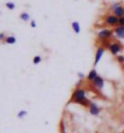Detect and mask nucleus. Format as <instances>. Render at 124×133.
<instances>
[{
    "label": "nucleus",
    "mask_w": 124,
    "mask_h": 133,
    "mask_svg": "<svg viewBox=\"0 0 124 133\" xmlns=\"http://www.w3.org/2000/svg\"><path fill=\"white\" fill-rule=\"evenodd\" d=\"M71 102L77 103V104H81L83 107H89V104H90V102L86 97V90L78 88V87L74 91L72 97H71Z\"/></svg>",
    "instance_id": "nucleus-1"
},
{
    "label": "nucleus",
    "mask_w": 124,
    "mask_h": 133,
    "mask_svg": "<svg viewBox=\"0 0 124 133\" xmlns=\"http://www.w3.org/2000/svg\"><path fill=\"white\" fill-rule=\"evenodd\" d=\"M113 33L118 39H124V27H116Z\"/></svg>",
    "instance_id": "nucleus-9"
},
{
    "label": "nucleus",
    "mask_w": 124,
    "mask_h": 133,
    "mask_svg": "<svg viewBox=\"0 0 124 133\" xmlns=\"http://www.w3.org/2000/svg\"><path fill=\"white\" fill-rule=\"evenodd\" d=\"M118 27H124V17L119 18V21H118Z\"/></svg>",
    "instance_id": "nucleus-17"
},
{
    "label": "nucleus",
    "mask_w": 124,
    "mask_h": 133,
    "mask_svg": "<svg viewBox=\"0 0 124 133\" xmlns=\"http://www.w3.org/2000/svg\"><path fill=\"white\" fill-rule=\"evenodd\" d=\"M88 109H89V114H92L93 116H98L100 114V111H101V108L98 104H95L94 102H90Z\"/></svg>",
    "instance_id": "nucleus-6"
},
{
    "label": "nucleus",
    "mask_w": 124,
    "mask_h": 133,
    "mask_svg": "<svg viewBox=\"0 0 124 133\" xmlns=\"http://www.w3.org/2000/svg\"><path fill=\"white\" fill-rule=\"evenodd\" d=\"M5 42L9 44V45H12V44L16 42V38H14V36H7L6 40H5Z\"/></svg>",
    "instance_id": "nucleus-13"
},
{
    "label": "nucleus",
    "mask_w": 124,
    "mask_h": 133,
    "mask_svg": "<svg viewBox=\"0 0 124 133\" xmlns=\"http://www.w3.org/2000/svg\"><path fill=\"white\" fill-rule=\"evenodd\" d=\"M6 7L9 9V10H13L14 7H16V5H14V3H12V1H7V3H6Z\"/></svg>",
    "instance_id": "nucleus-14"
},
{
    "label": "nucleus",
    "mask_w": 124,
    "mask_h": 133,
    "mask_svg": "<svg viewBox=\"0 0 124 133\" xmlns=\"http://www.w3.org/2000/svg\"><path fill=\"white\" fill-rule=\"evenodd\" d=\"M19 17H21L22 21H24V22H28L30 19V16H29V14H27V12H22Z\"/></svg>",
    "instance_id": "nucleus-12"
},
{
    "label": "nucleus",
    "mask_w": 124,
    "mask_h": 133,
    "mask_svg": "<svg viewBox=\"0 0 124 133\" xmlns=\"http://www.w3.org/2000/svg\"><path fill=\"white\" fill-rule=\"evenodd\" d=\"M104 85H105V80H104V79L100 76V75L93 81V86L97 88V90H103Z\"/></svg>",
    "instance_id": "nucleus-8"
},
{
    "label": "nucleus",
    "mask_w": 124,
    "mask_h": 133,
    "mask_svg": "<svg viewBox=\"0 0 124 133\" xmlns=\"http://www.w3.org/2000/svg\"><path fill=\"white\" fill-rule=\"evenodd\" d=\"M112 11H113V15L118 18L124 17V6L121 5L119 3H114L112 5Z\"/></svg>",
    "instance_id": "nucleus-2"
},
{
    "label": "nucleus",
    "mask_w": 124,
    "mask_h": 133,
    "mask_svg": "<svg viewBox=\"0 0 124 133\" xmlns=\"http://www.w3.org/2000/svg\"><path fill=\"white\" fill-rule=\"evenodd\" d=\"M33 62H34V64H39L40 62H41V56H35Z\"/></svg>",
    "instance_id": "nucleus-16"
},
{
    "label": "nucleus",
    "mask_w": 124,
    "mask_h": 133,
    "mask_svg": "<svg viewBox=\"0 0 124 133\" xmlns=\"http://www.w3.org/2000/svg\"><path fill=\"white\" fill-rule=\"evenodd\" d=\"M98 76H99V75H98V71H97V70H95V69H92L89 73H88V75H87V80H88V81H92V82H93V81L95 80Z\"/></svg>",
    "instance_id": "nucleus-10"
},
{
    "label": "nucleus",
    "mask_w": 124,
    "mask_h": 133,
    "mask_svg": "<svg viewBox=\"0 0 124 133\" xmlns=\"http://www.w3.org/2000/svg\"><path fill=\"white\" fill-rule=\"evenodd\" d=\"M104 52H105V47H103V46L98 47L97 53H95V59H94V66H97L98 64H99V62H100V59H101V57H103Z\"/></svg>",
    "instance_id": "nucleus-7"
},
{
    "label": "nucleus",
    "mask_w": 124,
    "mask_h": 133,
    "mask_svg": "<svg viewBox=\"0 0 124 133\" xmlns=\"http://www.w3.org/2000/svg\"><path fill=\"white\" fill-rule=\"evenodd\" d=\"M108 50L111 51L112 55H114V56H119V53H121V51H122V46H121V44L113 41L108 45Z\"/></svg>",
    "instance_id": "nucleus-3"
},
{
    "label": "nucleus",
    "mask_w": 124,
    "mask_h": 133,
    "mask_svg": "<svg viewBox=\"0 0 124 133\" xmlns=\"http://www.w3.org/2000/svg\"><path fill=\"white\" fill-rule=\"evenodd\" d=\"M117 59H118V62H119V63L124 64V56H117Z\"/></svg>",
    "instance_id": "nucleus-18"
},
{
    "label": "nucleus",
    "mask_w": 124,
    "mask_h": 133,
    "mask_svg": "<svg viewBox=\"0 0 124 133\" xmlns=\"http://www.w3.org/2000/svg\"><path fill=\"white\" fill-rule=\"evenodd\" d=\"M18 119H23V117H25L27 116V111L25 110H21V111L18 112Z\"/></svg>",
    "instance_id": "nucleus-15"
},
{
    "label": "nucleus",
    "mask_w": 124,
    "mask_h": 133,
    "mask_svg": "<svg viewBox=\"0 0 124 133\" xmlns=\"http://www.w3.org/2000/svg\"><path fill=\"white\" fill-rule=\"evenodd\" d=\"M78 76H79V77H81V79H83V77H84V75H83V74H82V73H79V74H78Z\"/></svg>",
    "instance_id": "nucleus-20"
},
{
    "label": "nucleus",
    "mask_w": 124,
    "mask_h": 133,
    "mask_svg": "<svg viewBox=\"0 0 124 133\" xmlns=\"http://www.w3.org/2000/svg\"><path fill=\"white\" fill-rule=\"evenodd\" d=\"M118 21L119 18L116 17L114 15H108L105 17V24L111 25V27H118Z\"/></svg>",
    "instance_id": "nucleus-4"
},
{
    "label": "nucleus",
    "mask_w": 124,
    "mask_h": 133,
    "mask_svg": "<svg viewBox=\"0 0 124 133\" xmlns=\"http://www.w3.org/2000/svg\"><path fill=\"white\" fill-rule=\"evenodd\" d=\"M112 33H113V30L105 28L98 33V38H99L100 40H107V39H110L111 36H112Z\"/></svg>",
    "instance_id": "nucleus-5"
},
{
    "label": "nucleus",
    "mask_w": 124,
    "mask_h": 133,
    "mask_svg": "<svg viewBox=\"0 0 124 133\" xmlns=\"http://www.w3.org/2000/svg\"><path fill=\"white\" fill-rule=\"evenodd\" d=\"M30 25L33 27V28H35V27H36V22H35V21H31L30 22Z\"/></svg>",
    "instance_id": "nucleus-19"
},
{
    "label": "nucleus",
    "mask_w": 124,
    "mask_h": 133,
    "mask_svg": "<svg viewBox=\"0 0 124 133\" xmlns=\"http://www.w3.org/2000/svg\"><path fill=\"white\" fill-rule=\"evenodd\" d=\"M71 27H72L74 32L76 33V34H79V32H81V27H79V23L77 21H74L72 23H71Z\"/></svg>",
    "instance_id": "nucleus-11"
}]
</instances>
